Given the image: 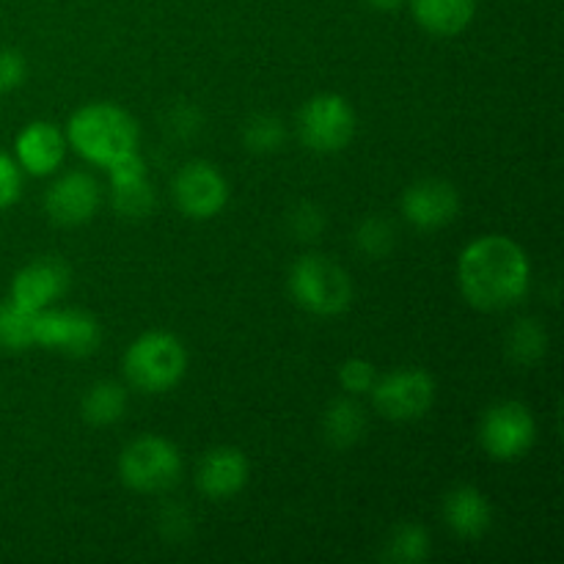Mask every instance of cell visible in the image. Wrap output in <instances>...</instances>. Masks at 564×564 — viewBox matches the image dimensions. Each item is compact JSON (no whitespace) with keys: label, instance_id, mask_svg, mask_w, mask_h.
<instances>
[{"label":"cell","instance_id":"19","mask_svg":"<svg viewBox=\"0 0 564 564\" xmlns=\"http://www.w3.org/2000/svg\"><path fill=\"white\" fill-rule=\"evenodd\" d=\"M127 411V391L121 383L113 380H102V383H94L91 389L83 397L80 413L88 424L94 427H108L116 424Z\"/></svg>","mask_w":564,"mask_h":564},{"label":"cell","instance_id":"30","mask_svg":"<svg viewBox=\"0 0 564 564\" xmlns=\"http://www.w3.org/2000/svg\"><path fill=\"white\" fill-rule=\"evenodd\" d=\"M367 3L378 11H397L405 0H367Z\"/></svg>","mask_w":564,"mask_h":564},{"label":"cell","instance_id":"7","mask_svg":"<svg viewBox=\"0 0 564 564\" xmlns=\"http://www.w3.org/2000/svg\"><path fill=\"white\" fill-rule=\"evenodd\" d=\"M479 441L494 460H521L538 441V424H534L532 411L521 402H496L485 411L482 424H479Z\"/></svg>","mask_w":564,"mask_h":564},{"label":"cell","instance_id":"11","mask_svg":"<svg viewBox=\"0 0 564 564\" xmlns=\"http://www.w3.org/2000/svg\"><path fill=\"white\" fill-rule=\"evenodd\" d=\"M460 213L457 187L446 180H422L411 185L402 196V215L408 224L422 231L444 229Z\"/></svg>","mask_w":564,"mask_h":564},{"label":"cell","instance_id":"28","mask_svg":"<svg viewBox=\"0 0 564 564\" xmlns=\"http://www.w3.org/2000/svg\"><path fill=\"white\" fill-rule=\"evenodd\" d=\"M22 191V169L17 165L14 158L0 152V213L9 209L11 204L20 198Z\"/></svg>","mask_w":564,"mask_h":564},{"label":"cell","instance_id":"6","mask_svg":"<svg viewBox=\"0 0 564 564\" xmlns=\"http://www.w3.org/2000/svg\"><path fill=\"white\" fill-rule=\"evenodd\" d=\"M297 135L317 154H336L356 135V113L339 94H317L297 113Z\"/></svg>","mask_w":564,"mask_h":564},{"label":"cell","instance_id":"5","mask_svg":"<svg viewBox=\"0 0 564 564\" xmlns=\"http://www.w3.org/2000/svg\"><path fill=\"white\" fill-rule=\"evenodd\" d=\"M182 455L163 435H141L119 457L121 482L138 494H163L180 482Z\"/></svg>","mask_w":564,"mask_h":564},{"label":"cell","instance_id":"13","mask_svg":"<svg viewBox=\"0 0 564 564\" xmlns=\"http://www.w3.org/2000/svg\"><path fill=\"white\" fill-rule=\"evenodd\" d=\"M66 286H69V270L61 259H36L14 275L9 297L28 312H42L64 295Z\"/></svg>","mask_w":564,"mask_h":564},{"label":"cell","instance_id":"25","mask_svg":"<svg viewBox=\"0 0 564 564\" xmlns=\"http://www.w3.org/2000/svg\"><path fill=\"white\" fill-rule=\"evenodd\" d=\"M356 246L364 257L383 259L394 248V229L386 220L369 218L356 229Z\"/></svg>","mask_w":564,"mask_h":564},{"label":"cell","instance_id":"14","mask_svg":"<svg viewBox=\"0 0 564 564\" xmlns=\"http://www.w3.org/2000/svg\"><path fill=\"white\" fill-rule=\"evenodd\" d=\"M248 457L235 446H218L202 457L196 468V485L207 499L226 501L240 494L248 482Z\"/></svg>","mask_w":564,"mask_h":564},{"label":"cell","instance_id":"8","mask_svg":"<svg viewBox=\"0 0 564 564\" xmlns=\"http://www.w3.org/2000/svg\"><path fill=\"white\" fill-rule=\"evenodd\" d=\"M372 405L391 422H416L433 408L435 380L424 369H397L372 386Z\"/></svg>","mask_w":564,"mask_h":564},{"label":"cell","instance_id":"23","mask_svg":"<svg viewBox=\"0 0 564 564\" xmlns=\"http://www.w3.org/2000/svg\"><path fill=\"white\" fill-rule=\"evenodd\" d=\"M110 198H113L116 213L124 218H147L154 209V191L149 176L124 182V185H110Z\"/></svg>","mask_w":564,"mask_h":564},{"label":"cell","instance_id":"22","mask_svg":"<svg viewBox=\"0 0 564 564\" xmlns=\"http://www.w3.org/2000/svg\"><path fill=\"white\" fill-rule=\"evenodd\" d=\"M386 560L397 564H419L430 556V534L419 523H400L386 543Z\"/></svg>","mask_w":564,"mask_h":564},{"label":"cell","instance_id":"20","mask_svg":"<svg viewBox=\"0 0 564 564\" xmlns=\"http://www.w3.org/2000/svg\"><path fill=\"white\" fill-rule=\"evenodd\" d=\"M33 330H36V312L17 306L11 297L0 301V350L22 352L36 347Z\"/></svg>","mask_w":564,"mask_h":564},{"label":"cell","instance_id":"26","mask_svg":"<svg viewBox=\"0 0 564 564\" xmlns=\"http://www.w3.org/2000/svg\"><path fill=\"white\" fill-rule=\"evenodd\" d=\"M375 380H378V375L367 358H347L339 367V383L347 394H369Z\"/></svg>","mask_w":564,"mask_h":564},{"label":"cell","instance_id":"16","mask_svg":"<svg viewBox=\"0 0 564 564\" xmlns=\"http://www.w3.org/2000/svg\"><path fill=\"white\" fill-rule=\"evenodd\" d=\"M444 521L449 532H455L463 540L482 538L494 521V510L490 501L485 499L482 490L463 485V488L452 490L444 501Z\"/></svg>","mask_w":564,"mask_h":564},{"label":"cell","instance_id":"18","mask_svg":"<svg viewBox=\"0 0 564 564\" xmlns=\"http://www.w3.org/2000/svg\"><path fill=\"white\" fill-rule=\"evenodd\" d=\"M325 438L330 441L339 449L358 444L364 438V430H367V416H364V408L358 405L350 397H339L328 405L325 411Z\"/></svg>","mask_w":564,"mask_h":564},{"label":"cell","instance_id":"21","mask_svg":"<svg viewBox=\"0 0 564 564\" xmlns=\"http://www.w3.org/2000/svg\"><path fill=\"white\" fill-rule=\"evenodd\" d=\"M545 350H549V334H545L538 319H518L510 334H507V356L518 367H534L545 356Z\"/></svg>","mask_w":564,"mask_h":564},{"label":"cell","instance_id":"3","mask_svg":"<svg viewBox=\"0 0 564 564\" xmlns=\"http://www.w3.org/2000/svg\"><path fill=\"white\" fill-rule=\"evenodd\" d=\"M127 383L147 394H165L187 372V350L169 330L141 334L124 352L121 361Z\"/></svg>","mask_w":564,"mask_h":564},{"label":"cell","instance_id":"15","mask_svg":"<svg viewBox=\"0 0 564 564\" xmlns=\"http://www.w3.org/2000/svg\"><path fill=\"white\" fill-rule=\"evenodd\" d=\"M17 165L33 176H47L64 163L66 138L50 121H31L14 141Z\"/></svg>","mask_w":564,"mask_h":564},{"label":"cell","instance_id":"9","mask_svg":"<svg viewBox=\"0 0 564 564\" xmlns=\"http://www.w3.org/2000/svg\"><path fill=\"white\" fill-rule=\"evenodd\" d=\"M36 347L58 350L66 356H91L102 339L97 319L80 308H42L36 312Z\"/></svg>","mask_w":564,"mask_h":564},{"label":"cell","instance_id":"17","mask_svg":"<svg viewBox=\"0 0 564 564\" xmlns=\"http://www.w3.org/2000/svg\"><path fill=\"white\" fill-rule=\"evenodd\" d=\"M477 0H413V17L433 36H457L471 25Z\"/></svg>","mask_w":564,"mask_h":564},{"label":"cell","instance_id":"27","mask_svg":"<svg viewBox=\"0 0 564 564\" xmlns=\"http://www.w3.org/2000/svg\"><path fill=\"white\" fill-rule=\"evenodd\" d=\"M28 75V64L20 50L0 47V94H9L22 86Z\"/></svg>","mask_w":564,"mask_h":564},{"label":"cell","instance_id":"4","mask_svg":"<svg viewBox=\"0 0 564 564\" xmlns=\"http://www.w3.org/2000/svg\"><path fill=\"white\" fill-rule=\"evenodd\" d=\"M290 292L303 312L314 317H339L352 301V281L334 259L308 253L292 264Z\"/></svg>","mask_w":564,"mask_h":564},{"label":"cell","instance_id":"10","mask_svg":"<svg viewBox=\"0 0 564 564\" xmlns=\"http://www.w3.org/2000/svg\"><path fill=\"white\" fill-rule=\"evenodd\" d=\"M174 202L185 218L209 220L229 204V185L213 163L196 160L176 174Z\"/></svg>","mask_w":564,"mask_h":564},{"label":"cell","instance_id":"2","mask_svg":"<svg viewBox=\"0 0 564 564\" xmlns=\"http://www.w3.org/2000/svg\"><path fill=\"white\" fill-rule=\"evenodd\" d=\"M138 121L113 102H91L75 110L66 127V141L94 165L113 163L121 154L138 149Z\"/></svg>","mask_w":564,"mask_h":564},{"label":"cell","instance_id":"12","mask_svg":"<svg viewBox=\"0 0 564 564\" xmlns=\"http://www.w3.org/2000/svg\"><path fill=\"white\" fill-rule=\"evenodd\" d=\"M99 182L86 171H72L64 174L44 196V209L50 220L58 226H80L94 218L99 209Z\"/></svg>","mask_w":564,"mask_h":564},{"label":"cell","instance_id":"24","mask_svg":"<svg viewBox=\"0 0 564 564\" xmlns=\"http://www.w3.org/2000/svg\"><path fill=\"white\" fill-rule=\"evenodd\" d=\"M242 141L251 152L257 154H270L275 149H281L284 143V124L275 116H257L246 124V132H242Z\"/></svg>","mask_w":564,"mask_h":564},{"label":"cell","instance_id":"29","mask_svg":"<svg viewBox=\"0 0 564 564\" xmlns=\"http://www.w3.org/2000/svg\"><path fill=\"white\" fill-rule=\"evenodd\" d=\"M323 226H325V215L319 213L317 207H312V204H301L290 218L292 235L301 237V240H312V237H317L319 231H323Z\"/></svg>","mask_w":564,"mask_h":564},{"label":"cell","instance_id":"1","mask_svg":"<svg viewBox=\"0 0 564 564\" xmlns=\"http://www.w3.org/2000/svg\"><path fill=\"white\" fill-rule=\"evenodd\" d=\"M463 297L479 312H505L527 297L532 264L527 251L505 235H485L468 242L457 259Z\"/></svg>","mask_w":564,"mask_h":564}]
</instances>
